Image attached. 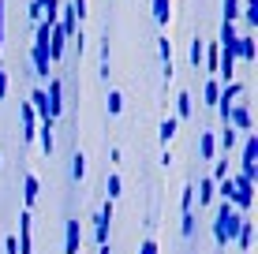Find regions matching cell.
Wrapping results in <instances>:
<instances>
[{"label":"cell","mask_w":258,"mask_h":254,"mask_svg":"<svg viewBox=\"0 0 258 254\" xmlns=\"http://www.w3.org/2000/svg\"><path fill=\"white\" fill-rule=\"evenodd\" d=\"M239 15V0H225V23H236Z\"/></svg>","instance_id":"cell-28"},{"label":"cell","mask_w":258,"mask_h":254,"mask_svg":"<svg viewBox=\"0 0 258 254\" xmlns=\"http://www.w3.org/2000/svg\"><path fill=\"white\" fill-rule=\"evenodd\" d=\"M191 64H195V67L202 64V38H195V41H191Z\"/></svg>","instance_id":"cell-29"},{"label":"cell","mask_w":258,"mask_h":254,"mask_svg":"<svg viewBox=\"0 0 258 254\" xmlns=\"http://www.w3.org/2000/svg\"><path fill=\"white\" fill-rule=\"evenodd\" d=\"M105 105H109V116H120V112H123V94H120V90H109Z\"/></svg>","instance_id":"cell-21"},{"label":"cell","mask_w":258,"mask_h":254,"mask_svg":"<svg viewBox=\"0 0 258 254\" xmlns=\"http://www.w3.org/2000/svg\"><path fill=\"white\" fill-rule=\"evenodd\" d=\"M38 195H41V183L34 172H26V180H23V209H30L34 202H38Z\"/></svg>","instance_id":"cell-9"},{"label":"cell","mask_w":258,"mask_h":254,"mask_svg":"<svg viewBox=\"0 0 258 254\" xmlns=\"http://www.w3.org/2000/svg\"><path fill=\"white\" fill-rule=\"evenodd\" d=\"M0 52H4V12H0Z\"/></svg>","instance_id":"cell-33"},{"label":"cell","mask_w":258,"mask_h":254,"mask_svg":"<svg viewBox=\"0 0 258 254\" xmlns=\"http://www.w3.org/2000/svg\"><path fill=\"white\" fill-rule=\"evenodd\" d=\"M213 183H221V180H228V161H217L213 164V176H210Z\"/></svg>","instance_id":"cell-27"},{"label":"cell","mask_w":258,"mask_h":254,"mask_svg":"<svg viewBox=\"0 0 258 254\" xmlns=\"http://www.w3.org/2000/svg\"><path fill=\"white\" fill-rule=\"evenodd\" d=\"M232 180V209H251L254 202V180H247L243 172H236V176H228Z\"/></svg>","instance_id":"cell-2"},{"label":"cell","mask_w":258,"mask_h":254,"mask_svg":"<svg viewBox=\"0 0 258 254\" xmlns=\"http://www.w3.org/2000/svg\"><path fill=\"white\" fill-rule=\"evenodd\" d=\"M202 98H206V101H202V105H206V109H213V105H217V98H221V82H217V78H210V82H206V90H202Z\"/></svg>","instance_id":"cell-19"},{"label":"cell","mask_w":258,"mask_h":254,"mask_svg":"<svg viewBox=\"0 0 258 254\" xmlns=\"http://www.w3.org/2000/svg\"><path fill=\"white\" fill-rule=\"evenodd\" d=\"M120 187H123V183H120V172H109V180H105V191H109V202H112V198H120Z\"/></svg>","instance_id":"cell-24"},{"label":"cell","mask_w":258,"mask_h":254,"mask_svg":"<svg viewBox=\"0 0 258 254\" xmlns=\"http://www.w3.org/2000/svg\"><path fill=\"white\" fill-rule=\"evenodd\" d=\"M236 239H239V247H243V250H251V239H254V224L247 221V217H243V224H239V235H236Z\"/></svg>","instance_id":"cell-20"},{"label":"cell","mask_w":258,"mask_h":254,"mask_svg":"<svg viewBox=\"0 0 258 254\" xmlns=\"http://www.w3.org/2000/svg\"><path fill=\"white\" fill-rule=\"evenodd\" d=\"M239 224H243V213L232 209V202H225L221 198L217 206V221H213V239H217V247H228V243L239 235Z\"/></svg>","instance_id":"cell-1"},{"label":"cell","mask_w":258,"mask_h":254,"mask_svg":"<svg viewBox=\"0 0 258 254\" xmlns=\"http://www.w3.org/2000/svg\"><path fill=\"white\" fill-rule=\"evenodd\" d=\"M232 146H236V127H228V124H225V131H221V150L232 153Z\"/></svg>","instance_id":"cell-25"},{"label":"cell","mask_w":258,"mask_h":254,"mask_svg":"<svg viewBox=\"0 0 258 254\" xmlns=\"http://www.w3.org/2000/svg\"><path fill=\"white\" fill-rule=\"evenodd\" d=\"M199 150H202V157H206V161H213V150H217L213 131H202V135H199Z\"/></svg>","instance_id":"cell-18"},{"label":"cell","mask_w":258,"mask_h":254,"mask_svg":"<svg viewBox=\"0 0 258 254\" xmlns=\"http://www.w3.org/2000/svg\"><path fill=\"white\" fill-rule=\"evenodd\" d=\"M202 64H206L210 75H217V64H221V45H217V41H213L210 49H202Z\"/></svg>","instance_id":"cell-14"},{"label":"cell","mask_w":258,"mask_h":254,"mask_svg":"<svg viewBox=\"0 0 258 254\" xmlns=\"http://www.w3.org/2000/svg\"><path fill=\"white\" fill-rule=\"evenodd\" d=\"M68 52V34L60 30V26H52L49 30V64H60Z\"/></svg>","instance_id":"cell-6"},{"label":"cell","mask_w":258,"mask_h":254,"mask_svg":"<svg viewBox=\"0 0 258 254\" xmlns=\"http://www.w3.org/2000/svg\"><path fill=\"white\" fill-rule=\"evenodd\" d=\"M239 94H243V82H239V78H232V82H225V86H221V98H217V105H213V109L221 112V120L228 116V109L236 105Z\"/></svg>","instance_id":"cell-5"},{"label":"cell","mask_w":258,"mask_h":254,"mask_svg":"<svg viewBox=\"0 0 258 254\" xmlns=\"http://www.w3.org/2000/svg\"><path fill=\"white\" fill-rule=\"evenodd\" d=\"M191 112H195V101H191V94H187V90H180V94H176V120H187Z\"/></svg>","instance_id":"cell-13"},{"label":"cell","mask_w":258,"mask_h":254,"mask_svg":"<svg viewBox=\"0 0 258 254\" xmlns=\"http://www.w3.org/2000/svg\"><path fill=\"white\" fill-rule=\"evenodd\" d=\"M236 60H247V64L254 60V34H251V30L236 38Z\"/></svg>","instance_id":"cell-10"},{"label":"cell","mask_w":258,"mask_h":254,"mask_svg":"<svg viewBox=\"0 0 258 254\" xmlns=\"http://www.w3.org/2000/svg\"><path fill=\"white\" fill-rule=\"evenodd\" d=\"M71 176H75V180L86 176V153L83 150H75V157H71Z\"/></svg>","instance_id":"cell-22"},{"label":"cell","mask_w":258,"mask_h":254,"mask_svg":"<svg viewBox=\"0 0 258 254\" xmlns=\"http://www.w3.org/2000/svg\"><path fill=\"white\" fill-rule=\"evenodd\" d=\"M38 138H41V153H45V157H52V150H56V138H52V120L38 124Z\"/></svg>","instance_id":"cell-12"},{"label":"cell","mask_w":258,"mask_h":254,"mask_svg":"<svg viewBox=\"0 0 258 254\" xmlns=\"http://www.w3.org/2000/svg\"><path fill=\"white\" fill-rule=\"evenodd\" d=\"M176 131H180V120H176V116H165V120H161V127H157V138H161L165 150H168V142L176 138Z\"/></svg>","instance_id":"cell-11"},{"label":"cell","mask_w":258,"mask_h":254,"mask_svg":"<svg viewBox=\"0 0 258 254\" xmlns=\"http://www.w3.org/2000/svg\"><path fill=\"white\" fill-rule=\"evenodd\" d=\"M247 19V26H258V0H243V12H239Z\"/></svg>","instance_id":"cell-23"},{"label":"cell","mask_w":258,"mask_h":254,"mask_svg":"<svg viewBox=\"0 0 258 254\" xmlns=\"http://www.w3.org/2000/svg\"><path fill=\"white\" fill-rule=\"evenodd\" d=\"M213 195H217V183H213L210 176H206V180H199V206H210V202H213Z\"/></svg>","instance_id":"cell-17"},{"label":"cell","mask_w":258,"mask_h":254,"mask_svg":"<svg viewBox=\"0 0 258 254\" xmlns=\"http://www.w3.org/2000/svg\"><path fill=\"white\" fill-rule=\"evenodd\" d=\"M45 101H49V120L56 124V116L64 112V78H60V75H52V78H49Z\"/></svg>","instance_id":"cell-4"},{"label":"cell","mask_w":258,"mask_h":254,"mask_svg":"<svg viewBox=\"0 0 258 254\" xmlns=\"http://www.w3.org/2000/svg\"><path fill=\"white\" fill-rule=\"evenodd\" d=\"M79 243H83L79 221H64V254H79Z\"/></svg>","instance_id":"cell-8"},{"label":"cell","mask_w":258,"mask_h":254,"mask_svg":"<svg viewBox=\"0 0 258 254\" xmlns=\"http://www.w3.org/2000/svg\"><path fill=\"white\" fill-rule=\"evenodd\" d=\"M168 19H172V0H154V23L168 26Z\"/></svg>","instance_id":"cell-15"},{"label":"cell","mask_w":258,"mask_h":254,"mask_svg":"<svg viewBox=\"0 0 258 254\" xmlns=\"http://www.w3.org/2000/svg\"><path fill=\"white\" fill-rule=\"evenodd\" d=\"M139 254H157V243H154V239H142V247H139Z\"/></svg>","instance_id":"cell-31"},{"label":"cell","mask_w":258,"mask_h":254,"mask_svg":"<svg viewBox=\"0 0 258 254\" xmlns=\"http://www.w3.org/2000/svg\"><path fill=\"white\" fill-rule=\"evenodd\" d=\"M4 98H8V71L0 67V101H4Z\"/></svg>","instance_id":"cell-32"},{"label":"cell","mask_w":258,"mask_h":254,"mask_svg":"<svg viewBox=\"0 0 258 254\" xmlns=\"http://www.w3.org/2000/svg\"><path fill=\"white\" fill-rule=\"evenodd\" d=\"M239 164H243L239 172H243L247 180L258 176V138H254V131H247V138H243V161Z\"/></svg>","instance_id":"cell-3"},{"label":"cell","mask_w":258,"mask_h":254,"mask_svg":"<svg viewBox=\"0 0 258 254\" xmlns=\"http://www.w3.org/2000/svg\"><path fill=\"white\" fill-rule=\"evenodd\" d=\"M157 52H161V64H165V75L172 78V41H168V38H157Z\"/></svg>","instance_id":"cell-16"},{"label":"cell","mask_w":258,"mask_h":254,"mask_svg":"<svg viewBox=\"0 0 258 254\" xmlns=\"http://www.w3.org/2000/svg\"><path fill=\"white\" fill-rule=\"evenodd\" d=\"M97 254H112V250H109V247H97Z\"/></svg>","instance_id":"cell-34"},{"label":"cell","mask_w":258,"mask_h":254,"mask_svg":"<svg viewBox=\"0 0 258 254\" xmlns=\"http://www.w3.org/2000/svg\"><path fill=\"white\" fill-rule=\"evenodd\" d=\"M4 254H19V243H15V235H8V239H4Z\"/></svg>","instance_id":"cell-30"},{"label":"cell","mask_w":258,"mask_h":254,"mask_svg":"<svg viewBox=\"0 0 258 254\" xmlns=\"http://www.w3.org/2000/svg\"><path fill=\"white\" fill-rule=\"evenodd\" d=\"M180 206H183V217H187V213H191V206H195V187H191V183L180 191Z\"/></svg>","instance_id":"cell-26"},{"label":"cell","mask_w":258,"mask_h":254,"mask_svg":"<svg viewBox=\"0 0 258 254\" xmlns=\"http://www.w3.org/2000/svg\"><path fill=\"white\" fill-rule=\"evenodd\" d=\"M109 221H112V202H105V209L97 213V221H94V239H97V247H109Z\"/></svg>","instance_id":"cell-7"}]
</instances>
